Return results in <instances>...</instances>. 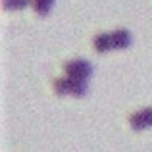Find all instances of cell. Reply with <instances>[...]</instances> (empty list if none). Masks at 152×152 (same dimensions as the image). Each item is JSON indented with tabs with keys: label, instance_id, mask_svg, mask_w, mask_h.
<instances>
[{
	"label": "cell",
	"instance_id": "cell-1",
	"mask_svg": "<svg viewBox=\"0 0 152 152\" xmlns=\"http://www.w3.org/2000/svg\"><path fill=\"white\" fill-rule=\"evenodd\" d=\"M93 71V66H91L87 60H71V62L66 64V73L67 77H75V79H87Z\"/></svg>",
	"mask_w": 152,
	"mask_h": 152
},
{
	"label": "cell",
	"instance_id": "cell-2",
	"mask_svg": "<svg viewBox=\"0 0 152 152\" xmlns=\"http://www.w3.org/2000/svg\"><path fill=\"white\" fill-rule=\"evenodd\" d=\"M129 125L133 127L135 131H141V129L150 127L152 125V108H145V110L135 112V114L129 118Z\"/></svg>",
	"mask_w": 152,
	"mask_h": 152
},
{
	"label": "cell",
	"instance_id": "cell-3",
	"mask_svg": "<svg viewBox=\"0 0 152 152\" xmlns=\"http://www.w3.org/2000/svg\"><path fill=\"white\" fill-rule=\"evenodd\" d=\"M112 42H114V48H127L131 45V35L125 29H118L112 33Z\"/></svg>",
	"mask_w": 152,
	"mask_h": 152
},
{
	"label": "cell",
	"instance_id": "cell-4",
	"mask_svg": "<svg viewBox=\"0 0 152 152\" xmlns=\"http://www.w3.org/2000/svg\"><path fill=\"white\" fill-rule=\"evenodd\" d=\"M94 48L96 52H106L110 48H114V42H112V33H100L94 39Z\"/></svg>",
	"mask_w": 152,
	"mask_h": 152
},
{
	"label": "cell",
	"instance_id": "cell-5",
	"mask_svg": "<svg viewBox=\"0 0 152 152\" xmlns=\"http://www.w3.org/2000/svg\"><path fill=\"white\" fill-rule=\"evenodd\" d=\"M69 93L75 94V96H83L87 93V79L69 77Z\"/></svg>",
	"mask_w": 152,
	"mask_h": 152
},
{
	"label": "cell",
	"instance_id": "cell-6",
	"mask_svg": "<svg viewBox=\"0 0 152 152\" xmlns=\"http://www.w3.org/2000/svg\"><path fill=\"white\" fill-rule=\"evenodd\" d=\"M52 4H54V0H33V8H35V12H37L39 15L48 14Z\"/></svg>",
	"mask_w": 152,
	"mask_h": 152
},
{
	"label": "cell",
	"instance_id": "cell-7",
	"mask_svg": "<svg viewBox=\"0 0 152 152\" xmlns=\"http://www.w3.org/2000/svg\"><path fill=\"white\" fill-rule=\"evenodd\" d=\"M54 91H56V94H60V96L69 93V77L54 79Z\"/></svg>",
	"mask_w": 152,
	"mask_h": 152
},
{
	"label": "cell",
	"instance_id": "cell-8",
	"mask_svg": "<svg viewBox=\"0 0 152 152\" xmlns=\"http://www.w3.org/2000/svg\"><path fill=\"white\" fill-rule=\"evenodd\" d=\"M6 10H21L27 4H31V0H2Z\"/></svg>",
	"mask_w": 152,
	"mask_h": 152
}]
</instances>
